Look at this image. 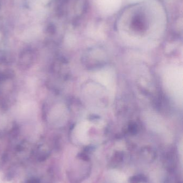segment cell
<instances>
[{
	"mask_svg": "<svg viewBox=\"0 0 183 183\" xmlns=\"http://www.w3.org/2000/svg\"><path fill=\"white\" fill-rule=\"evenodd\" d=\"M147 180V177L143 174H137L132 176L129 179V183H144Z\"/></svg>",
	"mask_w": 183,
	"mask_h": 183,
	"instance_id": "6da1fadb",
	"label": "cell"
},
{
	"mask_svg": "<svg viewBox=\"0 0 183 183\" xmlns=\"http://www.w3.org/2000/svg\"><path fill=\"white\" fill-rule=\"evenodd\" d=\"M123 160L122 154H116L114 156L112 160H111V164L113 166L118 165L119 163L122 162Z\"/></svg>",
	"mask_w": 183,
	"mask_h": 183,
	"instance_id": "7a4b0ae2",
	"label": "cell"
},
{
	"mask_svg": "<svg viewBox=\"0 0 183 183\" xmlns=\"http://www.w3.org/2000/svg\"><path fill=\"white\" fill-rule=\"evenodd\" d=\"M79 157L84 161L88 162L89 161V157L86 154H82V153L80 154L79 155Z\"/></svg>",
	"mask_w": 183,
	"mask_h": 183,
	"instance_id": "3957f363",
	"label": "cell"
},
{
	"mask_svg": "<svg viewBox=\"0 0 183 183\" xmlns=\"http://www.w3.org/2000/svg\"><path fill=\"white\" fill-rule=\"evenodd\" d=\"M27 183H40V181L39 179H35V178H33V179H30Z\"/></svg>",
	"mask_w": 183,
	"mask_h": 183,
	"instance_id": "277c9868",
	"label": "cell"
}]
</instances>
